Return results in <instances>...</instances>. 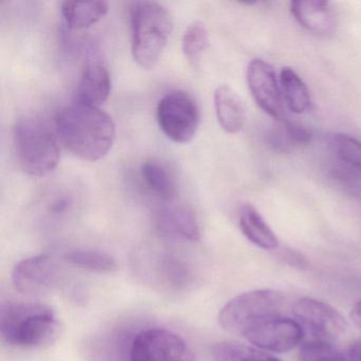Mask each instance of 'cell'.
Listing matches in <instances>:
<instances>
[{"mask_svg": "<svg viewBox=\"0 0 361 361\" xmlns=\"http://www.w3.org/2000/svg\"><path fill=\"white\" fill-rule=\"evenodd\" d=\"M257 361H280L279 359L274 358V357L270 356V355H268L267 353H265V354L262 356L261 359H259Z\"/></svg>", "mask_w": 361, "mask_h": 361, "instance_id": "29", "label": "cell"}, {"mask_svg": "<svg viewBox=\"0 0 361 361\" xmlns=\"http://www.w3.org/2000/svg\"><path fill=\"white\" fill-rule=\"evenodd\" d=\"M62 257L39 255L16 264L12 284L18 293L29 297L45 295L60 285L63 278Z\"/></svg>", "mask_w": 361, "mask_h": 361, "instance_id": "8", "label": "cell"}, {"mask_svg": "<svg viewBox=\"0 0 361 361\" xmlns=\"http://www.w3.org/2000/svg\"><path fill=\"white\" fill-rule=\"evenodd\" d=\"M61 257L67 265L98 274H113L119 268L117 261L102 251L71 250L63 253Z\"/></svg>", "mask_w": 361, "mask_h": 361, "instance_id": "21", "label": "cell"}, {"mask_svg": "<svg viewBox=\"0 0 361 361\" xmlns=\"http://www.w3.org/2000/svg\"><path fill=\"white\" fill-rule=\"evenodd\" d=\"M56 135L49 124L39 118L18 120L14 128V147L18 164L25 173L44 177L58 168L61 151Z\"/></svg>", "mask_w": 361, "mask_h": 361, "instance_id": "4", "label": "cell"}, {"mask_svg": "<svg viewBox=\"0 0 361 361\" xmlns=\"http://www.w3.org/2000/svg\"><path fill=\"white\" fill-rule=\"evenodd\" d=\"M312 139V132L308 128L285 119L276 120L268 134L270 147L282 154H291L303 149L310 145Z\"/></svg>", "mask_w": 361, "mask_h": 361, "instance_id": "16", "label": "cell"}, {"mask_svg": "<svg viewBox=\"0 0 361 361\" xmlns=\"http://www.w3.org/2000/svg\"><path fill=\"white\" fill-rule=\"evenodd\" d=\"M157 225L162 232L196 242L200 240L202 230L193 209L185 204H170L160 211Z\"/></svg>", "mask_w": 361, "mask_h": 361, "instance_id": "14", "label": "cell"}, {"mask_svg": "<svg viewBox=\"0 0 361 361\" xmlns=\"http://www.w3.org/2000/svg\"><path fill=\"white\" fill-rule=\"evenodd\" d=\"M290 12L295 20L310 32L318 35L331 33L336 18L331 4L324 0L291 1Z\"/></svg>", "mask_w": 361, "mask_h": 361, "instance_id": "13", "label": "cell"}, {"mask_svg": "<svg viewBox=\"0 0 361 361\" xmlns=\"http://www.w3.org/2000/svg\"><path fill=\"white\" fill-rule=\"evenodd\" d=\"M56 128L65 147L86 161L102 159L115 142L116 124L113 118L99 106L80 101L59 111Z\"/></svg>", "mask_w": 361, "mask_h": 361, "instance_id": "1", "label": "cell"}, {"mask_svg": "<svg viewBox=\"0 0 361 361\" xmlns=\"http://www.w3.org/2000/svg\"><path fill=\"white\" fill-rule=\"evenodd\" d=\"M130 361H195V357L180 336L170 329L151 327L133 340Z\"/></svg>", "mask_w": 361, "mask_h": 361, "instance_id": "7", "label": "cell"}, {"mask_svg": "<svg viewBox=\"0 0 361 361\" xmlns=\"http://www.w3.org/2000/svg\"><path fill=\"white\" fill-rule=\"evenodd\" d=\"M293 316L310 339L336 341L345 331L348 323L329 304L312 298L300 299L293 305Z\"/></svg>", "mask_w": 361, "mask_h": 361, "instance_id": "10", "label": "cell"}, {"mask_svg": "<svg viewBox=\"0 0 361 361\" xmlns=\"http://www.w3.org/2000/svg\"><path fill=\"white\" fill-rule=\"evenodd\" d=\"M265 354L259 350L238 342H219L212 350L214 361H257Z\"/></svg>", "mask_w": 361, "mask_h": 361, "instance_id": "25", "label": "cell"}, {"mask_svg": "<svg viewBox=\"0 0 361 361\" xmlns=\"http://www.w3.org/2000/svg\"><path fill=\"white\" fill-rule=\"evenodd\" d=\"M60 331V321L46 304L9 301L1 305L0 333L10 345L44 348L56 341Z\"/></svg>", "mask_w": 361, "mask_h": 361, "instance_id": "2", "label": "cell"}, {"mask_svg": "<svg viewBox=\"0 0 361 361\" xmlns=\"http://www.w3.org/2000/svg\"><path fill=\"white\" fill-rule=\"evenodd\" d=\"M238 219L240 231L255 246L264 250L278 248V238L255 207L244 204L240 208Z\"/></svg>", "mask_w": 361, "mask_h": 361, "instance_id": "19", "label": "cell"}, {"mask_svg": "<svg viewBox=\"0 0 361 361\" xmlns=\"http://www.w3.org/2000/svg\"><path fill=\"white\" fill-rule=\"evenodd\" d=\"M111 90V73L104 56L97 44H90L86 49L78 101L99 106L109 99Z\"/></svg>", "mask_w": 361, "mask_h": 361, "instance_id": "11", "label": "cell"}, {"mask_svg": "<svg viewBox=\"0 0 361 361\" xmlns=\"http://www.w3.org/2000/svg\"><path fill=\"white\" fill-rule=\"evenodd\" d=\"M200 117L197 102L185 90L170 92L158 103V124L173 142L179 145L190 142L200 128Z\"/></svg>", "mask_w": 361, "mask_h": 361, "instance_id": "6", "label": "cell"}, {"mask_svg": "<svg viewBox=\"0 0 361 361\" xmlns=\"http://www.w3.org/2000/svg\"><path fill=\"white\" fill-rule=\"evenodd\" d=\"M132 54L135 62L145 71L159 62L173 31L169 10L156 1H138L130 10Z\"/></svg>", "mask_w": 361, "mask_h": 361, "instance_id": "3", "label": "cell"}, {"mask_svg": "<svg viewBox=\"0 0 361 361\" xmlns=\"http://www.w3.org/2000/svg\"><path fill=\"white\" fill-rule=\"evenodd\" d=\"M327 141L329 149L340 161L361 173V141L345 134L331 135Z\"/></svg>", "mask_w": 361, "mask_h": 361, "instance_id": "24", "label": "cell"}, {"mask_svg": "<svg viewBox=\"0 0 361 361\" xmlns=\"http://www.w3.org/2000/svg\"><path fill=\"white\" fill-rule=\"evenodd\" d=\"M299 359L300 361H346L345 356L333 342L312 339L301 344Z\"/></svg>", "mask_w": 361, "mask_h": 361, "instance_id": "26", "label": "cell"}, {"mask_svg": "<svg viewBox=\"0 0 361 361\" xmlns=\"http://www.w3.org/2000/svg\"><path fill=\"white\" fill-rule=\"evenodd\" d=\"M143 179L149 189L164 202H172L176 194L173 175L170 170L158 160L145 161L141 168Z\"/></svg>", "mask_w": 361, "mask_h": 361, "instance_id": "22", "label": "cell"}, {"mask_svg": "<svg viewBox=\"0 0 361 361\" xmlns=\"http://www.w3.org/2000/svg\"><path fill=\"white\" fill-rule=\"evenodd\" d=\"M284 300L280 291L272 289H257L236 295L219 312V325L225 331L240 336L255 323L279 316Z\"/></svg>", "mask_w": 361, "mask_h": 361, "instance_id": "5", "label": "cell"}, {"mask_svg": "<svg viewBox=\"0 0 361 361\" xmlns=\"http://www.w3.org/2000/svg\"><path fill=\"white\" fill-rule=\"evenodd\" d=\"M209 47V32L204 23L196 20L185 29L183 37V51L192 66L200 64Z\"/></svg>", "mask_w": 361, "mask_h": 361, "instance_id": "23", "label": "cell"}, {"mask_svg": "<svg viewBox=\"0 0 361 361\" xmlns=\"http://www.w3.org/2000/svg\"><path fill=\"white\" fill-rule=\"evenodd\" d=\"M61 13L71 30H84L100 22L109 13L105 1H64Z\"/></svg>", "mask_w": 361, "mask_h": 361, "instance_id": "17", "label": "cell"}, {"mask_svg": "<svg viewBox=\"0 0 361 361\" xmlns=\"http://www.w3.org/2000/svg\"><path fill=\"white\" fill-rule=\"evenodd\" d=\"M240 337L263 352L286 353L303 343V329L295 319L274 316L245 329Z\"/></svg>", "mask_w": 361, "mask_h": 361, "instance_id": "9", "label": "cell"}, {"mask_svg": "<svg viewBox=\"0 0 361 361\" xmlns=\"http://www.w3.org/2000/svg\"><path fill=\"white\" fill-rule=\"evenodd\" d=\"M145 268L151 272L149 276L157 280V284L168 288L180 290L192 282L191 269L187 264L171 255L158 257L155 263H149Z\"/></svg>", "mask_w": 361, "mask_h": 361, "instance_id": "18", "label": "cell"}, {"mask_svg": "<svg viewBox=\"0 0 361 361\" xmlns=\"http://www.w3.org/2000/svg\"><path fill=\"white\" fill-rule=\"evenodd\" d=\"M217 121L228 134H238L246 122V109L238 94L227 85L219 86L214 92Z\"/></svg>", "mask_w": 361, "mask_h": 361, "instance_id": "15", "label": "cell"}, {"mask_svg": "<svg viewBox=\"0 0 361 361\" xmlns=\"http://www.w3.org/2000/svg\"><path fill=\"white\" fill-rule=\"evenodd\" d=\"M247 83L257 104L274 120L284 119L282 92L271 65L261 59L249 63Z\"/></svg>", "mask_w": 361, "mask_h": 361, "instance_id": "12", "label": "cell"}, {"mask_svg": "<svg viewBox=\"0 0 361 361\" xmlns=\"http://www.w3.org/2000/svg\"><path fill=\"white\" fill-rule=\"evenodd\" d=\"M280 82L283 97L288 109L297 115L306 113L310 109L312 99L301 77L290 67H284L281 71Z\"/></svg>", "mask_w": 361, "mask_h": 361, "instance_id": "20", "label": "cell"}, {"mask_svg": "<svg viewBox=\"0 0 361 361\" xmlns=\"http://www.w3.org/2000/svg\"><path fill=\"white\" fill-rule=\"evenodd\" d=\"M345 358L346 361H361V339L356 340L348 346Z\"/></svg>", "mask_w": 361, "mask_h": 361, "instance_id": "27", "label": "cell"}, {"mask_svg": "<svg viewBox=\"0 0 361 361\" xmlns=\"http://www.w3.org/2000/svg\"><path fill=\"white\" fill-rule=\"evenodd\" d=\"M350 319H352L354 324L361 329V301L357 302L350 312Z\"/></svg>", "mask_w": 361, "mask_h": 361, "instance_id": "28", "label": "cell"}]
</instances>
